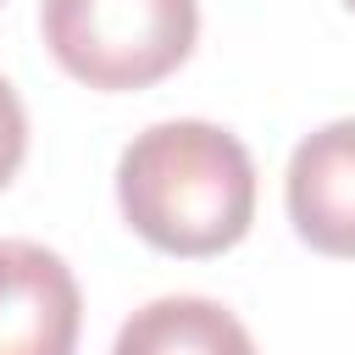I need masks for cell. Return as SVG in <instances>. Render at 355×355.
<instances>
[{"instance_id": "cell-1", "label": "cell", "mask_w": 355, "mask_h": 355, "mask_svg": "<svg viewBox=\"0 0 355 355\" xmlns=\"http://www.w3.org/2000/svg\"><path fill=\"white\" fill-rule=\"evenodd\" d=\"M116 205L166 255H222L255 222V161L216 122H155L116 161Z\"/></svg>"}, {"instance_id": "cell-2", "label": "cell", "mask_w": 355, "mask_h": 355, "mask_svg": "<svg viewBox=\"0 0 355 355\" xmlns=\"http://www.w3.org/2000/svg\"><path fill=\"white\" fill-rule=\"evenodd\" d=\"M50 55L89 89L122 94L178 72L200 33V0H44Z\"/></svg>"}, {"instance_id": "cell-3", "label": "cell", "mask_w": 355, "mask_h": 355, "mask_svg": "<svg viewBox=\"0 0 355 355\" xmlns=\"http://www.w3.org/2000/svg\"><path fill=\"white\" fill-rule=\"evenodd\" d=\"M78 327L83 294L72 266L33 239H0V355H72Z\"/></svg>"}, {"instance_id": "cell-4", "label": "cell", "mask_w": 355, "mask_h": 355, "mask_svg": "<svg viewBox=\"0 0 355 355\" xmlns=\"http://www.w3.org/2000/svg\"><path fill=\"white\" fill-rule=\"evenodd\" d=\"M294 233L322 255H355V116L300 139L283 178Z\"/></svg>"}, {"instance_id": "cell-5", "label": "cell", "mask_w": 355, "mask_h": 355, "mask_svg": "<svg viewBox=\"0 0 355 355\" xmlns=\"http://www.w3.org/2000/svg\"><path fill=\"white\" fill-rule=\"evenodd\" d=\"M111 355H255V338L205 294H161L122 322Z\"/></svg>"}, {"instance_id": "cell-6", "label": "cell", "mask_w": 355, "mask_h": 355, "mask_svg": "<svg viewBox=\"0 0 355 355\" xmlns=\"http://www.w3.org/2000/svg\"><path fill=\"white\" fill-rule=\"evenodd\" d=\"M22 155H28V111H22L17 89L0 78V189L17 178Z\"/></svg>"}, {"instance_id": "cell-7", "label": "cell", "mask_w": 355, "mask_h": 355, "mask_svg": "<svg viewBox=\"0 0 355 355\" xmlns=\"http://www.w3.org/2000/svg\"><path fill=\"white\" fill-rule=\"evenodd\" d=\"M344 6H349V11H355V0H344Z\"/></svg>"}]
</instances>
